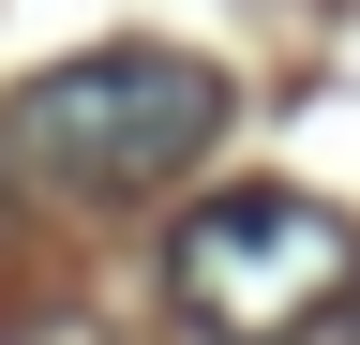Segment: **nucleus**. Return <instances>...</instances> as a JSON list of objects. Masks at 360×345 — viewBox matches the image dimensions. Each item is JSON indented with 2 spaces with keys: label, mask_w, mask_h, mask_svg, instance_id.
Returning <instances> with one entry per match:
<instances>
[{
  "label": "nucleus",
  "mask_w": 360,
  "mask_h": 345,
  "mask_svg": "<svg viewBox=\"0 0 360 345\" xmlns=\"http://www.w3.org/2000/svg\"><path fill=\"white\" fill-rule=\"evenodd\" d=\"M345 285H360V240H345V210L300 195V181H225V195L180 210V240H165V315L210 330V345H300Z\"/></svg>",
  "instance_id": "2"
},
{
  "label": "nucleus",
  "mask_w": 360,
  "mask_h": 345,
  "mask_svg": "<svg viewBox=\"0 0 360 345\" xmlns=\"http://www.w3.org/2000/svg\"><path fill=\"white\" fill-rule=\"evenodd\" d=\"M0 120H15V165H45L60 195L135 210V195L195 181V165L225 150V75L195 46H75V60H45Z\"/></svg>",
  "instance_id": "1"
},
{
  "label": "nucleus",
  "mask_w": 360,
  "mask_h": 345,
  "mask_svg": "<svg viewBox=\"0 0 360 345\" xmlns=\"http://www.w3.org/2000/svg\"><path fill=\"white\" fill-rule=\"evenodd\" d=\"M0 345H105L90 315H30V330H0Z\"/></svg>",
  "instance_id": "3"
},
{
  "label": "nucleus",
  "mask_w": 360,
  "mask_h": 345,
  "mask_svg": "<svg viewBox=\"0 0 360 345\" xmlns=\"http://www.w3.org/2000/svg\"><path fill=\"white\" fill-rule=\"evenodd\" d=\"M0 181H15V120H0Z\"/></svg>",
  "instance_id": "4"
},
{
  "label": "nucleus",
  "mask_w": 360,
  "mask_h": 345,
  "mask_svg": "<svg viewBox=\"0 0 360 345\" xmlns=\"http://www.w3.org/2000/svg\"><path fill=\"white\" fill-rule=\"evenodd\" d=\"M345 300H360V285H345ZM345 345H360V315H345Z\"/></svg>",
  "instance_id": "5"
}]
</instances>
